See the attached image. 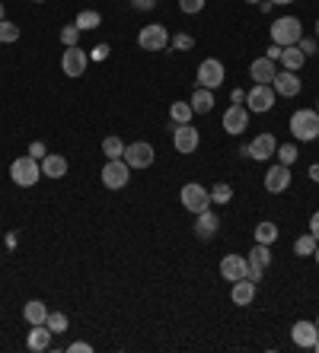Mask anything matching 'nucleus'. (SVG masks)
<instances>
[{
    "label": "nucleus",
    "instance_id": "1",
    "mask_svg": "<svg viewBox=\"0 0 319 353\" xmlns=\"http://www.w3.org/2000/svg\"><path fill=\"white\" fill-rule=\"evenodd\" d=\"M10 179H13V185H19V188H32L35 181L42 179V163L32 157H19L10 163Z\"/></svg>",
    "mask_w": 319,
    "mask_h": 353
},
{
    "label": "nucleus",
    "instance_id": "2",
    "mask_svg": "<svg viewBox=\"0 0 319 353\" xmlns=\"http://www.w3.org/2000/svg\"><path fill=\"white\" fill-rule=\"evenodd\" d=\"M303 39V23L297 17H281L271 23V41L287 48V45H297Z\"/></svg>",
    "mask_w": 319,
    "mask_h": 353
},
{
    "label": "nucleus",
    "instance_id": "3",
    "mask_svg": "<svg viewBox=\"0 0 319 353\" xmlns=\"http://www.w3.org/2000/svg\"><path fill=\"white\" fill-rule=\"evenodd\" d=\"M179 201H182V207L195 216L211 210V191L204 188V185H198V181H188V185L179 191Z\"/></svg>",
    "mask_w": 319,
    "mask_h": 353
},
{
    "label": "nucleus",
    "instance_id": "4",
    "mask_svg": "<svg viewBox=\"0 0 319 353\" xmlns=\"http://www.w3.org/2000/svg\"><path fill=\"white\" fill-rule=\"evenodd\" d=\"M291 134L297 140H316L319 137V112L313 108H300L291 115Z\"/></svg>",
    "mask_w": 319,
    "mask_h": 353
},
{
    "label": "nucleus",
    "instance_id": "5",
    "mask_svg": "<svg viewBox=\"0 0 319 353\" xmlns=\"http://www.w3.org/2000/svg\"><path fill=\"white\" fill-rule=\"evenodd\" d=\"M99 179L109 191H122L128 185V179H131V165H128L125 159H106Z\"/></svg>",
    "mask_w": 319,
    "mask_h": 353
},
{
    "label": "nucleus",
    "instance_id": "6",
    "mask_svg": "<svg viewBox=\"0 0 319 353\" xmlns=\"http://www.w3.org/2000/svg\"><path fill=\"white\" fill-rule=\"evenodd\" d=\"M137 45H141L144 51H166V48H169V32H166V26H160V23L144 26L141 32H137Z\"/></svg>",
    "mask_w": 319,
    "mask_h": 353
},
{
    "label": "nucleus",
    "instance_id": "7",
    "mask_svg": "<svg viewBox=\"0 0 319 353\" xmlns=\"http://www.w3.org/2000/svg\"><path fill=\"white\" fill-rule=\"evenodd\" d=\"M275 99H278V92H275V86L271 83H255L249 92H246V102H249V112H271L275 108Z\"/></svg>",
    "mask_w": 319,
    "mask_h": 353
},
{
    "label": "nucleus",
    "instance_id": "8",
    "mask_svg": "<svg viewBox=\"0 0 319 353\" xmlns=\"http://www.w3.org/2000/svg\"><path fill=\"white\" fill-rule=\"evenodd\" d=\"M198 143H202L198 128H192V124H176V128H173V147H176V153L188 157V153L198 150Z\"/></svg>",
    "mask_w": 319,
    "mask_h": 353
},
{
    "label": "nucleus",
    "instance_id": "9",
    "mask_svg": "<svg viewBox=\"0 0 319 353\" xmlns=\"http://www.w3.org/2000/svg\"><path fill=\"white\" fill-rule=\"evenodd\" d=\"M153 157H157V153H153L151 143H147V140H137V143H128V147H125V157H122V159H125L131 169H151Z\"/></svg>",
    "mask_w": 319,
    "mask_h": 353
},
{
    "label": "nucleus",
    "instance_id": "10",
    "mask_svg": "<svg viewBox=\"0 0 319 353\" xmlns=\"http://www.w3.org/2000/svg\"><path fill=\"white\" fill-rule=\"evenodd\" d=\"M224 77H227V70H224V64L218 58L202 61V67H198V86H204V90H218Z\"/></svg>",
    "mask_w": 319,
    "mask_h": 353
},
{
    "label": "nucleus",
    "instance_id": "11",
    "mask_svg": "<svg viewBox=\"0 0 319 353\" xmlns=\"http://www.w3.org/2000/svg\"><path fill=\"white\" fill-rule=\"evenodd\" d=\"M86 64H90V54H86L84 48H77V45H70V48L64 51V58H61V70H64V77H84Z\"/></svg>",
    "mask_w": 319,
    "mask_h": 353
},
{
    "label": "nucleus",
    "instance_id": "12",
    "mask_svg": "<svg viewBox=\"0 0 319 353\" xmlns=\"http://www.w3.org/2000/svg\"><path fill=\"white\" fill-rule=\"evenodd\" d=\"M275 150H278V140L271 137V134H259V137L252 140L249 147L240 150V153H243V157H249V159H259V163H265V159L275 157Z\"/></svg>",
    "mask_w": 319,
    "mask_h": 353
},
{
    "label": "nucleus",
    "instance_id": "13",
    "mask_svg": "<svg viewBox=\"0 0 319 353\" xmlns=\"http://www.w3.org/2000/svg\"><path fill=\"white\" fill-rule=\"evenodd\" d=\"M287 185H291V165L278 163L265 172V191L269 194H281V191H287Z\"/></svg>",
    "mask_w": 319,
    "mask_h": 353
},
{
    "label": "nucleus",
    "instance_id": "14",
    "mask_svg": "<svg viewBox=\"0 0 319 353\" xmlns=\"http://www.w3.org/2000/svg\"><path fill=\"white\" fill-rule=\"evenodd\" d=\"M246 274H249V261H246L243 255H224V261H220V277L236 283V280H243Z\"/></svg>",
    "mask_w": 319,
    "mask_h": 353
},
{
    "label": "nucleus",
    "instance_id": "15",
    "mask_svg": "<svg viewBox=\"0 0 319 353\" xmlns=\"http://www.w3.org/2000/svg\"><path fill=\"white\" fill-rule=\"evenodd\" d=\"M246 128H249V108L243 105H230L227 112H224V131L227 134H243Z\"/></svg>",
    "mask_w": 319,
    "mask_h": 353
},
{
    "label": "nucleus",
    "instance_id": "16",
    "mask_svg": "<svg viewBox=\"0 0 319 353\" xmlns=\"http://www.w3.org/2000/svg\"><path fill=\"white\" fill-rule=\"evenodd\" d=\"M291 341H294V347L313 350V344L319 341V328L313 325V321H297L294 328H291Z\"/></svg>",
    "mask_w": 319,
    "mask_h": 353
},
{
    "label": "nucleus",
    "instance_id": "17",
    "mask_svg": "<svg viewBox=\"0 0 319 353\" xmlns=\"http://www.w3.org/2000/svg\"><path fill=\"white\" fill-rule=\"evenodd\" d=\"M271 86H275L278 96H297V92H300V77H297L294 70H278Z\"/></svg>",
    "mask_w": 319,
    "mask_h": 353
},
{
    "label": "nucleus",
    "instance_id": "18",
    "mask_svg": "<svg viewBox=\"0 0 319 353\" xmlns=\"http://www.w3.org/2000/svg\"><path fill=\"white\" fill-rule=\"evenodd\" d=\"M51 328L48 325H32V331H29V337H26V347L32 353H42V350H48L51 347Z\"/></svg>",
    "mask_w": 319,
    "mask_h": 353
},
{
    "label": "nucleus",
    "instance_id": "19",
    "mask_svg": "<svg viewBox=\"0 0 319 353\" xmlns=\"http://www.w3.org/2000/svg\"><path fill=\"white\" fill-rule=\"evenodd\" d=\"M188 105H192L195 115H211V108H214V90L198 86V90L192 92V99H188Z\"/></svg>",
    "mask_w": 319,
    "mask_h": 353
},
{
    "label": "nucleus",
    "instance_id": "20",
    "mask_svg": "<svg viewBox=\"0 0 319 353\" xmlns=\"http://www.w3.org/2000/svg\"><path fill=\"white\" fill-rule=\"evenodd\" d=\"M42 175L45 179H64L68 175V159L61 157V153H48L42 159Z\"/></svg>",
    "mask_w": 319,
    "mask_h": 353
},
{
    "label": "nucleus",
    "instance_id": "21",
    "mask_svg": "<svg viewBox=\"0 0 319 353\" xmlns=\"http://www.w3.org/2000/svg\"><path fill=\"white\" fill-rule=\"evenodd\" d=\"M218 226H220V220L211 214V210H204V214L195 216V236L198 239H214L218 236Z\"/></svg>",
    "mask_w": 319,
    "mask_h": 353
},
{
    "label": "nucleus",
    "instance_id": "22",
    "mask_svg": "<svg viewBox=\"0 0 319 353\" xmlns=\"http://www.w3.org/2000/svg\"><path fill=\"white\" fill-rule=\"evenodd\" d=\"M275 74H278V67H275V61H269V58L252 61V67H249V77L255 83H271L275 80Z\"/></svg>",
    "mask_w": 319,
    "mask_h": 353
},
{
    "label": "nucleus",
    "instance_id": "23",
    "mask_svg": "<svg viewBox=\"0 0 319 353\" xmlns=\"http://www.w3.org/2000/svg\"><path fill=\"white\" fill-rule=\"evenodd\" d=\"M230 299H233L236 305H249L252 299H255V283H252L249 277L236 280V283H233V290H230Z\"/></svg>",
    "mask_w": 319,
    "mask_h": 353
},
{
    "label": "nucleus",
    "instance_id": "24",
    "mask_svg": "<svg viewBox=\"0 0 319 353\" xmlns=\"http://www.w3.org/2000/svg\"><path fill=\"white\" fill-rule=\"evenodd\" d=\"M23 319L29 321V328H32V325H45V319H48V305H45L42 299H29V303L23 305Z\"/></svg>",
    "mask_w": 319,
    "mask_h": 353
},
{
    "label": "nucleus",
    "instance_id": "25",
    "mask_svg": "<svg viewBox=\"0 0 319 353\" xmlns=\"http://www.w3.org/2000/svg\"><path fill=\"white\" fill-rule=\"evenodd\" d=\"M246 261H249V271H262V274H265V268L271 264V248H269V245H262V242H255Z\"/></svg>",
    "mask_w": 319,
    "mask_h": 353
},
{
    "label": "nucleus",
    "instance_id": "26",
    "mask_svg": "<svg viewBox=\"0 0 319 353\" xmlns=\"http://www.w3.org/2000/svg\"><path fill=\"white\" fill-rule=\"evenodd\" d=\"M278 61H281V67H284V70H294V74H297V70L307 64V54H303L297 45H287V48L281 51V58H278Z\"/></svg>",
    "mask_w": 319,
    "mask_h": 353
},
{
    "label": "nucleus",
    "instance_id": "27",
    "mask_svg": "<svg viewBox=\"0 0 319 353\" xmlns=\"http://www.w3.org/2000/svg\"><path fill=\"white\" fill-rule=\"evenodd\" d=\"M74 26L80 29V32H90V29H99L102 26V13L99 10H80L74 19Z\"/></svg>",
    "mask_w": 319,
    "mask_h": 353
},
{
    "label": "nucleus",
    "instance_id": "28",
    "mask_svg": "<svg viewBox=\"0 0 319 353\" xmlns=\"http://www.w3.org/2000/svg\"><path fill=\"white\" fill-rule=\"evenodd\" d=\"M192 105L188 102H173L169 105V118H173V124H192Z\"/></svg>",
    "mask_w": 319,
    "mask_h": 353
},
{
    "label": "nucleus",
    "instance_id": "29",
    "mask_svg": "<svg viewBox=\"0 0 319 353\" xmlns=\"http://www.w3.org/2000/svg\"><path fill=\"white\" fill-rule=\"evenodd\" d=\"M102 153H106V159H122L125 157V143H122V137L109 134V137L102 140Z\"/></svg>",
    "mask_w": 319,
    "mask_h": 353
},
{
    "label": "nucleus",
    "instance_id": "30",
    "mask_svg": "<svg viewBox=\"0 0 319 353\" xmlns=\"http://www.w3.org/2000/svg\"><path fill=\"white\" fill-rule=\"evenodd\" d=\"M278 239V226L271 220H262L259 226H255V242H262V245H271Z\"/></svg>",
    "mask_w": 319,
    "mask_h": 353
},
{
    "label": "nucleus",
    "instance_id": "31",
    "mask_svg": "<svg viewBox=\"0 0 319 353\" xmlns=\"http://www.w3.org/2000/svg\"><path fill=\"white\" fill-rule=\"evenodd\" d=\"M316 245H319V242L313 239V232H307V236H300V239L294 242V255H297V258H310L313 252H316Z\"/></svg>",
    "mask_w": 319,
    "mask_h": 353
},
{
    "label": "nucleus",
    "instance_id": "32",
    "mask_svg": "<svg viewBox=\"0 0 319 353\" xmlns=\"http://www.w3.org/2000/svg\"><path fill=\"white\" fill-rule=\"evenodd\" d=\"M230 197H233V188H230L227 181H218L211 188V204H230Z\"/></svg>",
    "mask_w": 319,
    "mask_h": 353
},
{
    "label": "nucleus",
    "instance_id": "33",
    "mask_svg": "<svg viewBox=\"0 0 319 353\" xmlns=\"http://www.w3.org/2000/svg\"><path fill=\"white\" fill-rule=\"evenodd\" d=\"M275 157H278V163H284V165H294L300 153H297V147H294V143H278Z\"/></svg>",
    "mask_w": 319,
    "mask_h": 353
},
{
    "label": "nucleus",
    "instance_id": "34",
    "mask_svg": "<svg viewBox=\"0 0 319 353\" xmlns=\"http://www.w3.org/2000/svg\"><path fill=\"white\" fill-rule=\"evenodd\" d=\"M45 325H48L51 328V334H64V331H68V315L64 312H48V319H45Z\"/></svg>",
    "mask_w": 319,
    "mask_h": 353
},
{
    "label": "nucleus",
    "instance_id": "35",
    "mask_svg": "<svg viewBox=\"0 0 319 353\" xmlns=\"http://www.w3.org/2000/svg\"><path fill=\"white\" fill-rule=\"evenodd\" d=\"M17 39H19V26H13L10 19H0V45H10Z\"/></svg>",
    "mask_w": 319,
    "mask_h": 353
},
{
    "label": "nucleus",
    "instance_id": "36",
    "mask_svg": "<svg viewBox=\"0 0 319 353\" xmlns=\"http://www.w3.org/2000/svg\"><path fill=\"white\" fill-rule=\"evenodd\" d=\"M58 39H61L64 48H70V45H77V39H80V29H77V26H64V29L58 32Z\"/></svg>",
    "mask_w": 319,
    "mask_h": 353
},
{
    "label": "nucleus",
    "instance_id": "37",
    "mask_svg": "<svg viewBox=\"0 0 319 353\" xmlns=\"http://www.w3.org/2000/svg\"><path fill=\"white\" fill-rule=\"evenodd\" d=\"M169 45H173L176 51H188L195 45V39H192V35H185V32H176L173 39H169Z\"/></svg>",
    "mask_w": 319,
    "mask_h": 353
},
{
    "label": "nucleus",
    "instance_id": "38",
    "mask_svg": "<svg viewBox=\"0 0 319 353\" xmlns=\"http://www.w3.org/2000/svg\"><path fill=\"white\" fill-rule=\"evenodd\" d=\"M204 3H208V0H179V10L188 13V17H195V13H202L204 10Z\"/></svg>",
    "mask_w": 319,
    "mask_h": 353
},
{
    "label": "nucleus",
    "instance_id": "39",
    "mask_svg": "<svg viewBox=\"0 0 319 353\" xmlns=\"http://www.w3.org/2000/svg\"><path fill=\"white\" fill-rule=\"evenodd\" d=\"M297 48H300L303 54L310 58V54H316V51H319V45H316V41H313V39H300V41H297Z\"/></svg>",
    "mask_w": 319,
    "mask_h": 353
},
{
    "label": "nucleus",
    "instance_id": "40",
    "mask_svg": "<svg viewBox=\"0 0 319 353\" xmlns=\"http://www.w3.org/2000/svg\"><path fill=\"white\" fill-rule=\"evenodd\" d=\"M29 157H32V159H45V157H48V150H45L42 140H35L32 147H29Z\"/></svg>",
    "mask_w": 319,
    "mask_h": 353
},
{
    "label": "nucleus",
    "instance_id": "41",
    "mask_svg": "<svg viewBox=\"0 0 319 353\" xmlns=\"http://www.w3.org/2000/svg\"><path fill=\"white\" fill-rule=\"evenodd\" d=\"M131 7H135V10H141V13H147V10H153V7H157V0H131Z\"/></svg>",
    "mask_w": 319,
    "mask_h": 353
},
{
    "label": "nucleus",
    "instance_id": "42",
    "mask_svg": "<svg viewBox=\"0 0 319 353\" xmlns=\"http://www.w3.org/2000/svg\"><path fill=\"white\" fill-rule=\"evenodd\" d=\"M68 350H70V353H93V347L86 344V341H77V344H70Z\"/></svg>",
    "mask_w": 319,
    "mask_h": 353
},
{
    "label": "nucleus",
    "instance_id": "43",
    "mask_svg": "<svg viewBox=\"0 0 319 353\" xmlns=\"http://www.w3.org/2000/svg\"><path fill=\"white\" fill-rule=\"evenodd\" d=\"M93 58L106 61V58H109V45H96V48H93Z\"/></svg>",
    "mask_w": 319,
    "mask_h": 353
},
{
    "label": "nucleus",
    "instance_id": "44",
    "mask_svg": "<svg viewBox=\"0 0 319 353\" xmlns=\"http://www.w3.org/2000/svg\"><path fill=\"white\" fill-rule=\"evenodd\" d=\"M310 232H313V239H316V242H319V210L310 216Z\"/></svg>",
    "mask_w": 319,
    "mask_h": 353
},
{
    "label": "nucleus",
    "instance_id": "45",
    "mask_svg": "<svg viewBox=\"0 0 319 353\" xmlns=\"http://www.w3.org/2000/svg\"><path fill=\"white\" fill-rule=\"evenodd\" d=\"M281 51H284V48H281V45H275V41H271V48H269V54H265V58H269V61H278V58H281Z\"/></svg>",
    "mask_w": 319,
    "mask_h": 353
},
{
    "label": "nucleus",
    "instance_id": "46",
    "mask_svg": "<svg viewBox=\"0 0 319 353\" xmlns=\"http://www.w3.org/2000/svg\"><path fill=\"white\" fill-rule=\"evenodd\" d=\"M243 99H246L243 90H233V92H230V102H233V105H243Z\"/></svg>",
    "mask_w": 319,
    "mask_h": 353
},
{
    "label": "nucleus",
    "instance_id": "47",
    "mask_svg": "<svg viewBox=\"0 0 319 353\" xmlns=\"http://www.w3.org/2000/svg\"><path fill=\"white\" fill-rule=\"evenodd\" d=\"M310 179H313V181H319V163H313V165H310Z\"/></svg>",
    "mask_w": 319,
    "mask_h": 353
},
{
    "label": "nucleus",
    "instance_id": "48",
    "mask_svg": "<svg viewBox=\"0 0 319 353\" xmlns=\"http://www.w3.org/2000/svg\"><path fill=\"white\" fill-rule=\"evenodd\" d=\"M271 3H278V7H287V3H294V0H271Z\"/></svg>",
    "mask_w": 319,
    "mask_h": 353
},
{
    "label": "nucleus",
    "instance_id": "49",
    "mask_svg": "<svg viewBox=\"0 0 319 353\" xmlns=\"http://www.w3.org/2000/svg\"><path fill=\"white\" fill-rule=\"evenodd\" d=\"M0 19H7V10H3V0H0Z\"/></svg>",
    "mask_w": 319,
    "mask_h": 353
},
{
    "label": "nucleus",
    "instance_id": "50",
    "mask_svg": "<svg viewBox=\"0 0 319 353\" xmlns=\"http://www.w3.org/2000/svg\"><path fill=\"white\" fill-rule=\"evenodd\" d=\"M313 258H316V264H319V245H316V252H313Z\"/></svg>",
    "mask_w": 319,
    "mask_h": 353
},
{
    "label": "nucleus",
    "instance_id": "51",
    "mask_svg": "<svg viewBox=\"0 0 319 353\" xmlns=\"http://www.w3.org/2000/svg\"><path fill=\"white\" fill-rule=\"evenodd\" d=\"M313 350H316V353H319V341H316V344H313Z\"/></svg>",
    "mask_w": 319,
    "mask_h": 353
},
{
    "label": "nucleus",
    "instance_id": "52",
    "mask_svg": "<svg viewBox=\"0 0 319 353\" xmlns=\"http://www.w3.org/2000/svg\"><path fill=\"white\" fill-rule=\"evenodd\" d=\"M246 3H262V0H246Z\"/></svg>",
    "mask_w": 319,
    "mask_h": 353
},
{
    "label": "nucleus",
    "instance_id": "53",
    "mask_svg": "<svg viewBox=\"0 0 319 353\" xmlns=\"http://www.w3.org/2000/svg\"><path fill=\"white\" fill-rule=\"evenodd\" d=\"M316 39H319V19H316Z\"/></svg>",
    "mask_w": 319,
    "mask_h": 353
},
{
    "label": "nucleus",
    "instance_id": "54",
    "mask_svg": "<svg viewBox=\"0 0 319 353\" xmlns=\"http://www.w3.org/2000/svg\"><path fill=\"white\" fill-rule=\"evenodd\" d=\"M32 3H45V0H32Z\"/></svg>",
    "mask_w": 319,
    "mask_h": 353
},
{
    "label": "nucleus",
    "instance_id": "55",
    "mask_svg": "<svg viewBox=\"0 0 319 353\" xmlns=\"http://www.w3.org/2000/svg\"><path fill=\"white\" fill-rule=\"evenodd\" d=\"M316 328H319V319H316Z\"/></svg>",
    "mask_w": 319,
    "mask_h": 353
},
{
    "label": "nucleus",
    "instance_id": "56",
    "mask_svg": "<svg viewBox=\"0 0 319 353\" xmlns=\"http://www.w3.org/2000/svg\"><path fill=\"white\" fill-rule=\"evenodd\" d=\"M316 112H319V105H316Z\"/></svg>",
    "mask_w": 319,
    "mask_h": 353
}]
</instances>
